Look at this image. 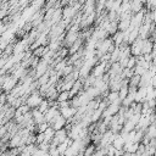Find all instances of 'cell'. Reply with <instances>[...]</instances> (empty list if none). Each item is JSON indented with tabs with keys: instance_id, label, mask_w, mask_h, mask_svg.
Returning a JSON list of instances; mask_svg holds the SVG:
<instances>
[{
	"instance_id": "6da1fadb",
	"label": "cell",
	"mask_w": 156,
	"mask_h": 156,
	"mask_svg": "<svg viewBox=\"0 0 156 156\" xmlns=\"http://www.w3.org/2000/svg\"><path fill=\"white\" fill-rule=\"evenodd\" d=\"M18 79L15 78L12 74L11 76H4V80H2V84H1V90L6 94L11 93L18 84Z\"/></svg>"
},
{
	"instance_id": "7a4b0ae2",
	"label": "cell",
	"mask_w": 156,
	"mask_h": 156,
	"mask_svg": "<svg viewBox=\"0 0 156 156\" xmlns=\"http://www.w3.org/2000/svg\"><path fill=\"white\" fill-rule=\"evenodd\" d=\"M45 98H43L41 95H40V93L39 91H33V93H30L29 95H28V98L26 99V105H28V107L30 108V110H34V108H38L39 107V105L41 104V101L44 100Z\"/></svg>"
},
{
	"instance_id": "3957f363",
	"label": "cell",
	"mask_w": 156,
	"mask_h": 156,
	"mask_svg": "<svg viewBox=\"0 0 156 156\" xmlns=\"http://www.w3.org/2000/svg\"><path fill=\"white\" fill-rule=\"evenodd\" d=\"M67 138H68V132L66 130V128H62V129H60V130H56V132H55V135H54V138H52V140H51V143H50V145L57 146L58 144L63 143Z\"/></svg>"
},
{
	"instance_id": "277c9868",
	"label": "cell",
	"mask_w": 156,
	"mask_h": 156,
	"mask_svg": "<svg viewBox=\"0 0 156 156\" xmlns=\"http://www.w3.org/2000/svg\"><path fill=\"white\" fill-rule=\"evenodd\" d=\"M58 115H60L58 107H57V106H51V107L44 113V116H45V122L49 123V126H50V123H51Z\"/></svg>"
},
{
	"instance_id": "5b68a950",
	"label": "cell",
	"mask_w": 156,
	"mask_h": 156,
	"mask_svg": "<svg viewBox=\"0 0 156 156\" xmlns=\"http://www.w3.org/2000/svg\"><path fill=\"white\" fill-rule=\"evenodd\" d=\"M67 124V119L65 117H62L61 115H58L51 123H50V127H52L55 130H60L62 128H65Z\"/></svg>"
},
{
	"instance_id": "8992f818",
	"label": "cell",
	"mask_w": 156,
	"mask_h": 156,
	"mask_svg": "<svg viewBox=\"0 0 156 156\" xmlns=\"http://www.w3.org/2000/svg\"><path fill=\"white\" fill-rule=\"evenodd\" d=\"M58 110H60V115H61L62 117H65L66 119H71V118H73V117L76 116V113H77V108L72 107L71 105L67 106V107L58 108Z\"/></svg>"
},
{
	"instance_id": "52a82bcc",
	"label": "cell",
	"mask_w": 156,
	"mask_h": 156,
	"mask_svg": "<svg viewBox=\"0 0 156 156\" xmlns=\"http://www.w3.org/2000/svg\"><path fill=\"white\" fill-rule=\"evenodd\" d=\"M154 50V41L147 38V39H144L143 40V48H141V55H147V54H151V51Z\"/></svg>"
},
{
	"instance_id": "ba28073f",
	"label": "cell",
	"mask_w": 156,
	"mask_h": 156,
	"mask_svg": "<svg viewBox=\"0 0 156 156\" xmlns=\"http://www.w3.org/2000/svg\"><path fill=\"white\" fill-rule=\"evenodd\" d=\"M32 116H33V121L37 126L41 124V123H45V116L43 112H40L38 108H34L32 110Z\"/></svg>"
},
{
	"instance_id": "9c48e42d",
	"label": "cell",
	"mask_w": 156,
	"mask_h": 156,
	"mask_svg": "<svg viewBox=\"0 0 156 156\" xmlns=\"http://www.w3.org/2000/svg\"><path fill=\"white\" fill-rule=\"evenodd\" d=\"M124 143H126L124 138H123L119 133H117V134H116V138H115V139H113V141H112V145H113L117 150H123Z\"/></svg>"
},
{
	"instance_id": "30bf717a",
	"label": "cell",
	"mask_w": 156,
	"mask_h": 156,
	"mask_svg": "<svg viewBox=\"0 0 156 156\" xmlns=\"http://www.w3.org/2000/svg\"><path fill=\"white\" fill-rule=\"evenodd\" d=\"M112 40H113V44H115L116 46H119V45L124 41V32L118 30L115 35H112Z\"/></svg>"
},
{
	"instance_id": "8fae6325",
	"label": "cell",
	"mask_w": 156,
	"mask_h": 156,
	"mask_svg": "<svg viewBox=\"0 0 156 156\" xmlns=\"http://www.w3.org/2000/svg\"><path fill=\"white\" fill-rule=\"evenodd\" d=\"M140 77L138 74H133L129 79H128V87H133V88H139L140 84Z\"/></svg>"
},
{
	"instance_id": "7c38bea8",
	"label": "cell",
	"mask_w": 156,
	"mask_h": 156,
	"mask_svg": "<svg viewBox=\"0 0 156 156\" xmlns=\"http://www.w3.org/2000/svg\"><path fill=\"white\" fill-rule=\"evenodd\" d=\"M71 100V94L68 90H62L58 91V96H57V102H63V101H69Z\"/></svg>"
},
{
	"instance_id": "4fadbf2b",
	"label": "cell",
	"mask_w": 156,
	"mask_h": 156,
	"mask_svg": "<svg viewBox=\"0 0 156 156\" xmlns=\"http://www.w3.org/2000/svg\"><path fill=\"white\" fill-rule=\"evenodd\" d=\"M104 100H106V102H107V104H111V102L118 101V100H119L118 91H108L107 96H106V98H104Z\"/></svg>"
},
{
	"instance_id": "5bb4252c",
	"label": "cell",
	"mask_w": 156,
	"mask_h": 156,
	"mask_svg": "<svg viewBox=\"0 0 156 156\" xmlns=\"http://www.w3.org/2000/svg\"><path fill=\"white\" fill-rule=\"evenodd\" d=\"M55 129L52 128V127H48L46 128V130L44 132V136H45V141H48V143H51V140H52V138H54V135H55Z\"/></svg>"
},
{
	"instance_id": "9a60e30c",
	"label": "cell",
	"mask_w": 156,
	"mask_h": 156,
	"mask_svg": "<svg viewBox=\"0 0 156 156\" xmlns=\"http://www.w3.org/2000/svg\"><path fill=\"white\" fill-rule=\"evenodd\" d=\"M95 151H96V145L93 144V143H90V144L87 145V147L84 149L83 156H93V155L95 154Z\"/></svg>"
},
{
	"instance_id": "2e32d148",
	"label": "cell",
	"mask_w": 156,
	"mask_h": 156,
	"mask_svg": "<svg viewBox=\"0 0 156 156\" xmlns=\"http://www.w3.org/2000/svg\"><path fill=\"white\" fill-rule=\"evenodd\" d=\"M51 106H50V102H49V100L48 99H44L43 101H41V104L39 105V107H38V110L40 111V112H43V113H45L49 108H50Z\"/></svg>"
},
{
	"instance_id": "e0dca14e",
	"label": "cell",
	"mask_w": 156,
	"mask_h": 156,
	"mask_svg": "<svg viewBox=\"0 0 156 156\" xmlns=\"http://www.w3.org/2000/svg\"><path fill=\"white\" fill-rule=\"evenodd\" d=\"M68 146H69V145L66 143V140H65L63 143H61V144H58V145H57V150H58V152H60V155H61V156H65V154H66V151H67Z\"/></svg>"
},
{
	"instance_id": "ac0fdd59",
	"label": "cell",
	"mask_w": 156,
	"mask_h": 156,
	"mask_svg": "<svg viewBox=\"0 0 156 156\" xmlns=\"http://www.w3.org/2000/svg\"><path fill=\"white\" fill-rule=\"evenodd\" d=\"M136 66V57L135 56H130L128 58V63H127V67L126 68H129V69H134Z\"/></svg>"
},
{
	"instance_id": "d6986e66",
	"label": "cell",
	"mask_w": 156,
	"mask_h": 156,
	"mask_svg": "<svg viewBox=\"0 0 156 156\" xmlns=\"http://www.w3.org/2000/svg\"><path fill=\"white\" fill-rule=\"evenodd\" d=\"M134 71V74H138V76H143L147 69H145L144 67H141V66H139V65H136L135 66V68L133 69Z\"/></svg>"
},
{
	"instance_id": "ffe728a7",
	"label": "cell",
	"mask_w": 156,
	"mask_h": 156,
	"mask_svg": "<svg viewBox=\"0 0 156 156\" xmlns=\"http://www.w3.org/2000/svg\"><path fill=\"white\" fill-rule=\"evenodd\" d=\"M38 147H39L40 150H43L44 152H49V150H50V143H48V141H43L41 144L38 145Z\"/></svg>"
},
{
	"instance_id": "44dd1931",
	"label": "cell",
	"mask_w": 156,
	"mask_h": 156,
	"mask_svg": "<svg viewBox=\"0 0 156 156\" xmlns=\"http://www.w3.org/2000/svg\"><path fill=\"white\" fill-rule=\"evenodd\" d=\"M43 141H45L44 133H37V134H35V144L39 145V144H41Z\"/></svg>"
},
{
	"instance_id": "7402d4cb",
	"label": "cell",
	"mask_w": 156,
	"mask_h": 156,
	"mask_svg": "<svg viewBox=\"0 0 156 156\" xmlns=\"http://www.w3.org/2000/svg\"><path fill=\"white\" fill-rule=\"evenodd\" d=\"M49 154H50V156H61L60 152H58V150H57V146H52V145H50Z\"/></svg>"
},
{
	"instance_id": "603a6c76",
	"label": "cell",
	"mask_w": 156,
	"mask_h": 156,
	"mask_svg": "<svg viewBox=\"0 0 156 156\" xmlns=\"http://www.w3.org/2000/svg\"><path fill=\"white\" fill-rule=\"evenodd\" d=\"M155 147H156V144H155Z\"/></svg>"
},
{
	"instance_id": "cb8c5ba5",
	"label": "cell",
	"mask_w": 156,
	"mask_h": 156,
	"mask_svg": "<svg viewBox=\"0 0 156 156\" xmlns=\"http://www.w3.org/2000/svg\"><path fill=\"white\" fill-rule=\"evenodd\" d=\"M93 156H94V155H93Z\"/></svg>"
}]
</instances>
